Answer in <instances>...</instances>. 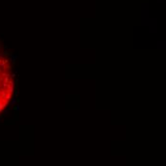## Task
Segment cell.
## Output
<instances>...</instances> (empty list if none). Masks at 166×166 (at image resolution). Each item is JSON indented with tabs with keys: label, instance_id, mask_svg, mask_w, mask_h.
<instances>
[{
	"label": "cell",
	"instance_id": "obj_1",
	"mask_svg": "<svg viewBox=\"0 0 166 166\" xmlns=\"http://www.w3.org/2000/svg\"><path fill=\"white\" fill-rule=\"evenodd\" d=\"M14 75L10 58L0 53V114L4 112L14 96Z\"/></svg>",
	"mask_w": 166,
	"mask_h": 166
}]
</instances>
